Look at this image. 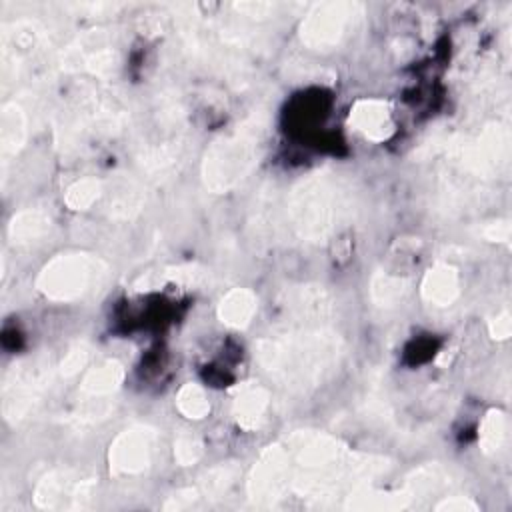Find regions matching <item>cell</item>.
<instances>
[{
  "instance_id": "7a4b0ae2",
  "label": "cell",
  "mask_w": 512,
  "mask_h": 512,
  "mask_svg": "<svg viewBox=\"0 0 512 512\" xmlns=\"http://www.w3.org/2000/svg\"><path fill=\"white\" fill-rule=\"evenodd\" d=\"M342 342L338 334L314 328L294 330L258 340L256 360L280 384L304 390L320 384L338 364Z\"/></svg>"
},
{
  "instance_id": "484cf974",
  "label": "cell",
  "mask_w": 512,
  "mask_h": 512,
  "mask_svg": "<svg viewBox=\"0 0 512 512\" xmlns=\"http://www.w3.org/2000/svg\"><path fill=\"white\" fill-rule=\"evenodd\" d=\"M484 238L490 242H508L510 240V222L508 220H494L484 226Z\"/></svg>"
},
{
  "instance_id": "e0dca14e",
  "label": "cell",
  "mask_w": 512,
  "mask_h": 512,
  "mask_svg": "<svg viewBox=\"0 0 512 512\" xmlns=\"http://www.w3.org/2000/svg\"><path fill=\"white\" fill-rule=\"evenodd\" d=\"M52 228V216L46 210L40 208H28L18 212L10 222V238L18 244L22 242H34L42 236H46Z\"/></svg>"
},
{
  "instance_id": "30bf717a",
  "label": "cell",
  "mask_w": 512,
  "mask_h": 512,
  "mask_svg": "<svg viewBox=\"0 0 512 512\" xmlns=\"http://www.w3.org/2000/svg\"><path fill=\"white\" fill-rule=\"evenodd\" d=\"M158 452V432L146 424L124 428L110 444V472L118 478L144 474Z\"/></svg>"
},
{
  "instance_id": "44dd1931",
  "label": "cell",
  "mask_w": 512,
  "mask_h": 512,
  "mask_svg": "<svg viewBox=\"0 0 512 512\" xmlns=\"http://www.w3.org/2000/svg\"><path fill=\"white\" fill-rule=\"evenodd\" d=\"M176 406L190 420H200V418H204L210 412L208 394L196 382H188V384H184L180 388V392L176 396Z\"/></svg>"
},
{
  "instance_id": "5bb4252c",
  "label": "cell",
  "mask_w": 512,
  "mask_h": 512,
  "mask_svg": "<svg viewBox=\"0 0 512 512\" xmlns=\"http://www.w3.org/2000/svg\"><path fill=\"white\" fill-rule=\"evenodd\" d=\"M268 406H270L268 390L256 382H246L236 390L232 412L240 428L256 430L264 422Z\"/></svg>"
},
{
  "instance_id": "9c48e42d",
  "label": "cell",
  "mask_w": 512,
  "mask_h": 512,
  "mask_svg": "<svg viewBox=\"0 0 512 512\" xmlns=\"http://www.w3.org/2000/svg\"><path fill=\"white\" fill-rule=\"evenodd\" d=\"M360 16V6L354 2H322L316 4L300 26V38L306 46L328 50L342 42L348 30Z\"/></svg>"
},
{
  "instance_id": "ba28073f",
  "label": "cell",
  "mask_w": 512,
  "mask_h": 512,
  "mask_svg": "<svg viewBox=\"0 0 512 512\" xmlns=\"http://www.w3.org/2000/svg\"><path fill=\"white\" fill-rule=\"evenodd\" d=\"M96 492V478L72 468L50 470L34 490V500L48 510H80L90 506Z\"/></svg>"
},
{
  "instance_id": "9a60e30c",
  "label": "cell",
  "mask_w": 512,
  "mask_h": 512,
  "mask_svg": "<svg viewBox=\"0 0 512 512\" xmlns=\"http://www.w3.org/2000/svg\"><path fill=\"white\" fill-rule=\"evenodd\" d=\"M460 294V274L450 264L432 266L422 280V296L434 306H450Z\"/></svg>"
},
{
  "instance_id": "6da1fadb",
  "label": "cell",
  "mask_w": 512,
  "mask_h": 512,
  "mask_svg": "<svg viewBox=\"0 0 512 512\" xmlns=\"http://www.w3.org/2000/svg\"><path fill=\"white\" fill-rule=\"evenodd\" d=\"M380 468L382 460L354 454L332 436L296 432L264 450L250 474L248 494L256 504H274L288 492L320 500L346 486L362 488Z\"/></svg>"
},
{
  "instance_id": "cb8c5ba5",
  "label": "cell",
  "mask_w": 512,
  "mask_h": 512,
  "mask_svg": "<svg viewBox=\"0 0 512 512\" xmlns=\"http://www.w3.org/2000/svg\"><path fill=\"white\" fill-rule=\"evenodd\" d=\"M204 446L200 442V438L192 432H182L176 442H174V458L182 464V466H192L202 458Z\"/></svg>"
},
{
  "instance_id": "3957f363",
  "label": "cell",
  "mask_w": 512,
  "mask_h": 512,
  "mask_svg": "<svg viewBox=\"0 0 512 512\" xmlns=\"http://www.w3.org/2000/svg\"><path fill=\"white\" fill-rule=\"evenodd\" d=\"M350 210V194L334 176L300 182L288 200V220L306 240L326 238Z\"/></svg>"
},
{
  "instance_id": "4316f807",
  "label": "cell",
  "mask_w": 512,
  "mask_h": 512,
  "mask_svg": "<svg viewBox=\"0 0 512 512\" xmlns=\"http://www.w3.org/2000/svg\"><path fill=\"white\" fill-rule=\"evenodd\" d=\"M434 508L436 510H458V512H464V510H476L478 506L470 498H464V496H450V498L446 496Z\"/></svg>"
},
{
  "instance_id": "5b68a950",
  "label": "cell",
  "mask_w": 512,
  "mask_h": 512,
  "mask_svg": "<svg viewBox=\"0 0 512 512\" xmlns=\"http://www.w3.org/2000/svg\"><path fill=\"white\" fill-rule=\"evenodd\" d=\"M106 272L108 266L92 254H58L40 270L36 286L50 300L70 302L98 290Z\"/></svg>"
},
{
  "instance_id": "8fae6325",
  "label": "cell",
  "mask_w": 512,
  "mask_h": 512,
  "mask_svg": "<svg viewBox=\"0 0 512 512\" xmlns=\"http://www.w3.org/2000/svg\"><path fill=\"white\" fill-rule=\"evenodd\" d=\"M458 160L478 176L494 174L506 166L510 156V134L504 126H488L474 140L458 144Z\"/></svg>"
},
{
  "instance_id": "52a82bcc",
  "label": "cell",
  "mask_w": 512,
  "mask_h": 512,
  "mask_svg": "<svg viewBox=\"0 0 512 512\" xmlns=\"http://www.w3.org/2000/svg\"><path fill=\"white\" fill-rule=\"evenodd\" d=\"M124 380V368L118 360H104L90 368L80 382L76 402L70 412L74 428H88L104 420L112 410V398Z\"/></svg>"
},
{
  "instance_id": "d4e9b609",
  "label": "cell",
  "mask_w": 512,
  "mask_h": 512,
  "mask_svg": "<svg viewBox=\"0 0 512 512\" xmlns=\"http://www.w3.org/2000/svg\"><path fill=\"white\" fill-rule=\"evenodd\" d=\"M488 330L492 334V338L496 340H506L512 332V316L508 310H500L496 312V316L488 322Z\"/></svg>"
},
{
  "instance_id": "7c38bea8",
  "label": "cell",
  "mask_w": 512,
  "mask_h": 512,
  "mask_svg": "<svg viewBox=\"0 0 512 512\" xmlns=\"http://www.w3.org/2000/svg\"><path fill=\"white\" fill-rule=\"evenodd\" d=\"M348 122L358 134H362L366 140H372V142H384L394 132L392 108L386 100H378V98L358 100L350 108Z\"/></svg>"
},
{
  "instance_id": "ffe728a7",
  "label": "cell",
  "mask_w": 512,
  "mask_h": 512,
  "mask_svg": "<svg viewBox=\"0 0 512 512\" xmlns=\"http://www.w3.org/2000/svg\"><path fill=\"white\" fill-rule=\"evenodd\" d=\"M406 292H408V282L400 276L380 272L370 282L372 300L384 308H390V306H396L398 302H402Z\"/></svg>"
},
{
  "instance_id": "ac0fdd59",
  "label": "cell",
  "mask_w": 512,
  "mask_h": 512,
  "mask_svg": "<svg viewBox=\"0 0 512 512\" xmlns=\"http://www.w3.org/2000/svg\"><path fill=\"white\" fill-rule=\"evenodd\" d=\"M24 138H26V114L16 102H12L4 106L2 124H0V142H2L4 156L18 152V148L24 144Z\"/></svg>"
},
{
  "instance_id": "7402d4cb",
  "label": "cell",
  "mask_w": 512,
  "mask_h": 512,
  "mask_svg": "<svg viewBox=\"0 0 512 512\" xmlns=\"http://www.w3.org/2000/svg\"><path fill=\"white\" fill-rule=\"evenodd\" d=\"M102 196V182L96 178H80L68 186L64 202L72 210H88Z\"/></svg>"
},
{
  "instance_id": "2e32d148",
  "label": "cell",
  "mask_w": 512,
  "mask_h": 512,
  "mask_svg": "<svg viewBox=\"0 0 512 512\" xmlns=\"http://www.w3.org/2000/svg\"><path fill=\"white\" fill-rule=\"evenodd\" d=\"M258 300L252 290L248 288H232L226 292L218 304V316L226 326L244 328L250 324L252 316L256 314Z\"/></svg>"
},
{
  "instance_id": "d6986e66",
  "label": "cell",
  "mask_w": 512,
  "mask_h": 512,
  "mask_svg": "<svg viewBox=\"0 0 512 512\" xmlns=\"http://www.w3.org/2000/svg\"><path fill=\"white\" fill-rule=\"evenodd\" d=\"M508 438V418L500 410H488L478 432L480 448L486 454H496Z\"/></svg>"
},
{
  "instance_id": "277c9868",
  "label": "cell",
  "mask_w": 512,
  "mask_h": 512,
  "mask_svg": "<svg viewBox=\"0 0 512 512\" xmlns=\"http://www.w3.org/2000/svg\"><path fill=\"white\" fill-rule=\"evenodd\" d=\"M264 130L262 118L250 116L210 146L204 156L202 176L212 192L230 190L256 166Z\"/></svg>"
},
{
  "instance_id": "8992f818",
  "label": "cell",
  "mask_w": 512,
  "mask_h": 512,
  "mask_svg": "<svg viewBox=\"0 0 512 512\" xmlns=\"http://www.w3.org/2000/svg\"><path fill=\"white\" fill-rule=\"evenodd\" d=\"M56 378H60L58 366L44 356L16 364L4 382V416L8 420L24 418L46 396Z\"/></svg>"
},
{
  "instance_id": "4fadbf2b",
  "label": "cell",
  "mask_w": 512,
  "mask_h": 512,
  "mask_svg": "<svg viewBox=\"0 0 512 512\" xmlns=\"http://www.w3.org/2000/svg\"><path fill=\"white\" fill-rule=\"evenodd\" d=\"M280 306L286 318L290 322H298L300 326L318 324L332 314V298L318 286H302L286 292Z\"/></svg>"
},
{
  "instance_id": "603a6c76",
  "label": "cell",
  "mask_w": 512,
  "mask_h": 512,
  "mask_svg": "<svg viewBox=\"0 0 512 512\" xmlns=\"http://www.w3.org/2000/svg\"><path fill=\"white\" fill-rule=\"evenodd\" d=\"M88 360H90V346H88V342L76 340L74 344L68 346L66 354L60 358V362H56L60 378L76 376L88 364Z\"/></svg>"
}]
</instances>
